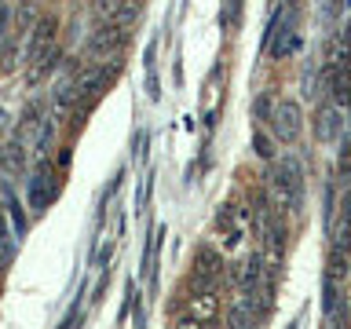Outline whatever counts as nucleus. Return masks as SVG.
I'll use <instances>...</instances> for the list:
<instances>
[{
  "mask_svg": "<svg viewBox=\"0 0 351 329\" xmlns=\"http://www.w3.org/2000/svg\"><path fill=\"white\" fill-rule=\"evenodd\" d=\"M271 197H274V205L282 208V212H296L304 202V169H300V161L293 158V154H285V158L274 161V169H271Z\"/></svg>",
  "mask_w": 351,
  "mask_h": 329,
  "instance_id": "obj_1",
  "label": "nucleus"
},
{
  "mask_svg": "<svg viewBox=\"0 0 351 329\" xmlns=\"http://www.w3.org/2000/svg\"><path fill=\"white\" fill-rule=\"evenodd\" d=\"M271 128H274V139H282V143H296L300 139V132H304V110L296 99H278L271 110Z\"/></svg>",
  "mask_w": 351,
  "mask_h": 329,
  "instance_id": "obj_2",
  "label": "nucleus"
},
{
  "mask_svg": "<svg viewBox=\"0 0 351 329\" xmlns=\"http://www.w3.org/2000/svg\"><path fill=\"white\" fill-rule=\"evenodd\" d=\"M219 278H223V260H219L216 249H197L194 252V267H191V285L197 293H213Z\"/></svg>",
  "mask_w": 351,
  "mask_h": 329,
  "instance_id": "obj_3",
  "label": "nucleus"
},
{
  "mask_svg": "<svg viewBox=\"0 0 351 329\" xmlns=\"http://www.w3.org/2000/svg\"><path fill=\"white\" fill-rule=\"evenodd\" d=\"M326 227H329V238H333V249L351 252V191H344L340 205L333 208V216L326 219Z\"/></svg>",
  "mask_w": 351,
  "mask_h": 329,
  "instance_id": "obj_4",
  "label": "nucleus"
},
{
  "mask_svg": "<svg viewBox=\"0 0 351 329\" xmlns=\"http://www.w3.org/2000/svg\"><path fill=\"white\" fill-rule=\"evenodd\" d=\"M121 48H125V26H117V22H106V26L88 40V55H92V59H117Z\"/></svg>",
  "mask_w": 351,
  "mask_h": 329,
  "instance_id": "obj_5",
  "label": "nucleus"
},
{
  "mask_svg": "<svg viewBox=\"0 0 351 329\" xmlns=\"http://www.w3.org/2000/svg\"><path fill=\"white\" fill-rule=\"evenodd\" d=\"M271 59H285L300 48V37H296V22L293 19H274L271 22V37H267Z\"/></svg>",
  "mask_w": 351,
  "mask_h": 329,
  "instance_id": "obj_6",
  "label": "nucleus"
},
{
  "mask_svg": "<svg viewBox=\"0 0 351 329\" xmlns=\"http://www.w3.org/2000/svg\"><path fill=\"white\" fill-rule=\"evenodd\" d=\"M55 191H59V183H55L51 164L40 161V169L29 175V208H33V212H40V208L55 197Z\"/></svg>",
  "mask_w": 351,
  "mask_h": 329,
  "instance_id": "obj_7",
  "label": "nucleus"
},
{
  "mask_svg": "<svg viewBox=\"0 0 351 329\" xmlns=\"http://www.w3.org/2000/svg\"><path fill=\"white\" fill-rule=\"evenodd\" d=\"M55 33H59V19H40L37 26L29 29V62H40L44 55H48L51 48H55Z\"/></svg>",
  "mask_w": 351,
  "mask_h": 329,
  "instance_id": "obj_8",
  "label": "nucleus"
},
{
  "mask_svg": "<svg viewBox=\"0 0 351 329\" xmlns=\"http://www.w3.org/2000/svg\"><path fill=\"white\" fill-rule=\"evenodd\" d=\"M219 311V304H216V296L213 293H202V296H194L191 307L180 315V326H197V322H213Z\"/></svg>",
  "mask_w": 351,
  "mask_h": 329,
  "instance_id": "obj_9",
  "label": "nucleus"
},
{
  "mask_svg": "<svg viewBox=\"0 0 351 329\" xmlns=\"http://www.w3.org/2000/svg\"><path fill=\"white\" fill-rule=\"evenodd\" d=\"M315 132H318V139H322V143H333V139H340V132H344V125H340L337 103H333V106H326V110H318V117H315Z\"/></svg>",
  "mask_w": 351,
  "mask_h": 329,
  "instance_id": "obj_10",
  "label": "nucleus"
},
{
  "mask_svg": "<svg viewBox=\"0 0 351 329\" xmlns=\"http://www.w3.org/2000/svg\"><path fill=\"white\" fill-rule=\"evenodd\" d=\"M252 147H256V154L263 161H274V147H271L267 136H260V132H256V136H252Z\"/></svg>",
  "mask_w": 351,
  "mask_h": 329,
  "instance_id": "obj_11",
  "label": "nucleus"
},
{
  "mask_svg": "<svg viewBox=\"0 0 351 329\" xmlns=\"http://www.w3.org/2000/svg\"><path fill=\"white\" fill-rule=\"evenodd\" d=\"M340 175L351 180V139H344V147H340Z\"/></svg>",
  "mask_w": 351,
  "mask_h": 329,
  "instance_id": "obj_12",
  "label": "nucleus"
},
{
  "mask_svg": "<svg viewBox=\"0 0 351 329\" xmlns=\"http://www.w3.org/2000/svg\"><path fill=\"white\" fill-rule=\"evenodd\" d=\"M8 125V117H4V110H0V128H4Z\"/></svg>",
  "mask_w": 351,
  "mask_h": 329,
  "instance_id": "obj_13",
  "label": "nucleus"
},
{
  "mask_svg": "<svg viewBox=\"0 0 351 329\" xmlns=\"http://www.w3.org/2000/svg\"><path fill=\"white\" fill-rule=\"evenodd\" d=\"M337 4H348V0H337Z\"/></svg>",
  "mask_w": 351,
  "mask_h": 329,
  "instance_id": "obj_14",
  "label": "nucleus"
}]
</instances>
